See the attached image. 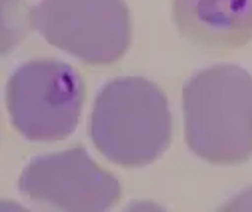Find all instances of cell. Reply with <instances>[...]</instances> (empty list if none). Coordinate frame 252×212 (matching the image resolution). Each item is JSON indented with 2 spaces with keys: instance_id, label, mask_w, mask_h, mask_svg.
Instances as JSON below:
<instances>
[{
  "instance_id": "cell-6",
  "label": "cell",
  "mask_w": 252,
  "mask_h": 212,
  "mask_svg": "<svg viewBox=\"0 0 252 212\" xmlns=\"http://www.w3.org/2000/svg\"><path fill=\"white\" fill-rule=\"evenodd\" d=\"M180 34L210 50H234L252 40V0H174Z\"/></svg>"
},
{
  "instance_id": "cell-2",
  "label": "cell",
  "mask_w": 252,
  "mask_h": 212,
  "mask_svg": "<svg viewBox=\"0 0 252 212\" xmlns=\"http://www.w3.org/2000/svg\"><path fill=\"white\" fill-rule=\"evenodd\" d=\"M172 120L162 90L144 78H116L96 96L90 138L120 166H144L170 144Z\"/></svg>"
},
{
  "instance_id": "cell-10",
  "label": "cell",
  "mask_w": 252,
  "mask_h": 212,
  "mask_svg": "<svg viewBox=\"0 0 252 212\" xmlns=\"http://www.w3.org/2000/svg\"><path fill=\"white\" fill-rule=\"evenodd\" d=\"M0 212H30V210H26L24 206L10 202V200H0Z\"/></svg>"
},
{
  "instance_id": "cell-4",
  "label": "cell",
  "mask_w": 252,
  "mask_h": 212,
  "mask_svg": "<svg viewBox=\"0 0 252 212\" xmlns=\"http://www.w3.org/2000/svg\"><path fill=\"white\" fill-rule=\"evenodd\" d=\"M30 20L52 46L86 64H112L130 46L124 0H40Z\"/></svg>"
},
{
  "instance_id": "cell-1",
  "label": "cell",
  "mask_w": 252,
  "mask_h": 212,
  "mask_svg": "<svg viewBox=\"0 0 252 212\" xmlns=\"http://www.w3.org/2000/svg\"><path fill=\"white\" fill-rule=\"evenodd\" d=\"M184 136L212 164H242L252 156V76L220 64L188 80L182 94Z\"/></svg>"
},
{
  "instance_id": "cell-3",
  "label": "cell",
  "mask_w": 252,
  "mask_h": 212,
  "mask_svg": "<svg viewBox=\"0 0 252 212\" xmlns=\"http://www.w3.org/2000/svg\"><path fill=\"white\" fill-rule=\"evenodd\" d=\"M6 104L28 140H62L74 132L84 104L82 76L58 60H32L8 80Z\"/></svg>"
},
{
  "instance_id": "cell-7",
  "label": "cell",
  "mask_w": 252,
  "mask_h": 212,
  "mask_svg": "<svg viewBox=\"0 0 252 212\" xmlns=\"http://www.w3.org/2000/svg\"><path fill=\"white\" fill-rule=\"evenodd\" d=\"M30 26L32 20L24 0H0V56L18 46Z\"/></svg>"
},
{
  "instance_id": "cell-8",
  "label": "cell",
  "mask_w": 252,
  "mask_h": 212,
  "mask_svg": "<svg viewBox=\"0 0 252 212\" xmlns=\"http://www.w3.org/2000/svg\"><path fill=\"white\" fill-rule=\"evenodd\" d=\"M218 212H252V186L246 188L242 194L234 196L226 204L218 208Z\"/></svg>"
},
{
  "instance_id": "cell-5",
  "label": "cell",
  "mask_w": 252,
  "mask_h": 212,
  "mask_svg": "<svg viewBox=\"0 0 252 212\" xmlns=\"http://www.w3.org/2000/svg\"><path fill=\"white\" fill-rule=\"evenodd\" d=\"M18 186L26 196L60 212H108L120 198L118 180L84 148L34 158L24 168Z\"/></svg>"
},
{
  "instance_id": "cell-9",
  "label": "cell",
  "mask_w": 252,
  "mask_h": 212,
  "mask_svg": "<svg viewBox=\"0 0 252 212\" xmlns=\"http://www.w3.org/2000/svg\"><path fill=\"white\" fill-rule=\"evenodd\" d=\"M126 212H166L162 206L154 204L150 200H142V202H134L130 204L128 208H126Z\"/></svg>"
}]
</instances>
